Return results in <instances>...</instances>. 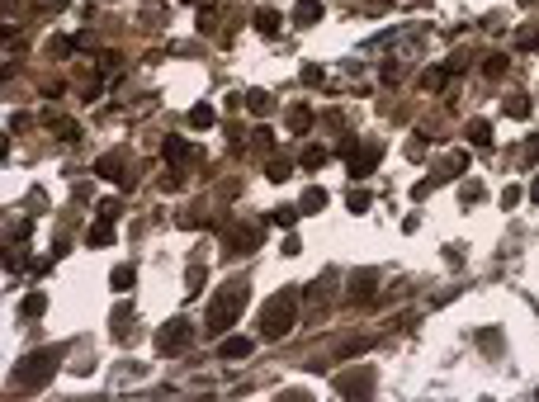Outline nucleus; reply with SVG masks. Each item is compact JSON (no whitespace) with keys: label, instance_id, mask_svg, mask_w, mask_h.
I'll return each instance as SVG.
<instances>
[{"label":"nucleus","instance_id":"nucleus-9","mask_svg":"<svg viewBox=\"0 0 539 402\" xmlns=\"http://www.w3.org/2000/svg\"><path fill=\"white\" fill-rule=\"evenodd\" d=\"M251 350H255L251 336H222V341H218V355H222V360H246Z\"/></svg>","mask_w":539,"mask_h":402},{"label":"nucleus","instance_id":"nucleus-12","mask_svg":"<svg viewBox=\"0 0 539 402\" xmlns=\"http://www.w3.org/2000/svg\"><path fill=\"white\" fill-rule=\"evenodd\" d=\"M109 284H114V294H128V289L138 284V270H133V265H119V270L109 275Z\"/></svg>","mask_w":539,"mask_h":402},{"label":"nucleus","instance_id":"nucleus-29","mask_svg":"<svg viewBox=\"0 0 539 402\" xmlns=\"http://www.w3.org/2000/svg\"><path fill=\"white\" fill-rule=\"evenodd\" d=\"M52 128L62 133V142H76V138H80V128H76V124H66V119H62V124H52Z\"/></svg>","mask_w":539,"mask_h":402},{"label":"nucleus","instance_id":"nucleus-7","mask_svg":"<svg viewBox=\"0 0 539 402\" xmlns=\"http://www.w3.org/2000/svg\"><path fill=\"white\" fill-rule=\"evenodd\" d=\"M374 284H379L374 270H355V275H350V303H369V298H374Z\"/></svg>","mask_w":539,"mask_h":402},{"label":"nucleus","instance_id":"nucleus-3","mask_svg":"<svg viewBox=\"0 0 539 402\" xmlns=\"http://www.w3.org/2000/svg\"><path fill=\"white\" fill-rule=\"evenodd\" d=\"M62 345H43V350H33V355L19 360V370H15V388H24V393H33V388H43L57 374V365H62Z\"/></svg>","mask_w":539,"mask_h":402},{"label":"nucleus","instance_id":"nucleus-23","mask_svg":"<svg viewBox=\"0 0 539 402\" xmlns=\"http://www.w3.org/2000/svg\"><path fill=\"white\" fill-rule=\"evenodd\" d=\"M43 308H48V298H43V294H29V298H24V308H19V312H24V317H38V312H43Z\"/></svg>","mask_w":539,"mask_h":402},{"label":"nucleus","instance_id":"nucleus-36","mask_svg":"<svg viewBox=\"0 0 539 402\" xmlns=\"http://www.w3.org/2000/svg\"><path fill=\"white\" fill-rule=\"evenodd\" d=\"M530 199H535V203H539V175H535V185H530Z\"/></svg>","mask_w":539,"mask_h":402},{"label":"nucleus","instance_id":"nucleus-22","mask_svg":"<svg viewBox=\"0 0 539 402\" xmlns=\"http://www.w3.org/2000/svg\"><path fill=\"white\" fill-rule=\"evenodd\" d=\"M255 29H260V33H274V29H279V15H274V10H260V15H255Z\"/></svg>","mask_w":539,"mask_h":402},{"label":"nucleus","instance_id":"nucleus-4","mask_svg":"<svg viewBox=\"0 0 539 402\" xmlns=\"http://www.w3.org/2000/svg\"><path fill=\"white\" fill-rule=\"evenodd\" d=\"M194 345V326L185 317H171V322L157 331V350L161 355H180V350H190Z\"/></svg>","mask_w":539,"mask_h":402},{"label":"nucleus","instance_id":"nucleus-30","mask_svg":"<svg viewBox=\"0 0 539 402\" xmlns=\"http://www.w3.org/2000/svg\"><path fill=\"white\" fill-rule=\"evenodd\" d=\"M421 85H426V90H440V85H444V71H426V76H421Z\"/></svg>","mask_w":539,"mask_h":402},{"label":"nucleus","instance_id":"nucleus-17","mask_svg":"<svg viewBox=\"0 0 539 402\" xmlns=\"http://www.w3.org/2000/svg\"><path fill=\"white\" fill-rule=\"evenodd\" d=\"M213 124H218V114H213L208 105H194L190 109V128H213Z\"/></svg>","mask_w":539,"mask_h":402},{"label":"nucleus","instance_id":"nucleus-10","mask_svg":"<svg viewBox=\"0 0 539 402\" xmlns=\"http://www.w3.org/2000/svg\"><path fill=\"white\" fill-rule=\"evenodd\" d=\"M322 15H327L322 0H298V5H293V24H298V29H313Z\"/></svg>","mask_w":539,"mask_h":402},{"label":"nucleus","instance_id":"nucleus-35","mask_svg":"<svg viewBox=\"0 0 539 402\" xmlns=\"http://www.w3.org/2000/svg\"><path fill=\"white\" fill-rule=\"evenodd\" d=\"M525 161H530V166L539 161V138H530V142H525Z\"/></svg>","mask_w":539,"mask_h":402},{"label":"nucleus","instance_id":"nucleus-26","mask_svg":"<svg viewBox=\"0 0 539 402\" xmlns=\"http://www.w3.org/2000/svg\"><path fill=\"white\" fill-rule=\"evenodd\" d=\"M322 161H327V152H322V147H303V166H308V170H317Z\"/></svg>","mask_w":539,"mask_h":402},{"label":"nucleus","instance_id":"nucleus-28","mask_svg":"<svg viewBox=\"0 0 539 402\" xmlns=\"http://www.w3.org/2000/svg\"><path fill=\"white\" fill-rule=\"evenodd\" d=\"M350 213H365V208H369V194H365V189H350Z\"/></svg>","mask_w":539,"mask_h":402},{"label":"nucleus","instance_id":"nucleus-2","mask_svg":"<svg viewBox=\"0 0 539 402\" xmlns=\"http://www.w3.org/2000/svg\"><path fill=\"white\" fill-rule=\"evenodd\" d=\"M293 326H298V289H284V294H274L265 308H260V336L284 341Z\"/></svg>","mask_w":539,"mask_h":402},{"label":"nucleus","instance_id":"nucleus-20","mask_svg":"<svg viewBox=\"0 0 539 402\" xmlns=\"http://www.w3.org/2000/svg\"><path fill=\"white\" fill-rule=\"evenodd\" d=\"M502 109H507L511 119H525V114H530V100H525V95H511V100H507Z\"/></svg>","mask_w":539,"mask_h":402},{"label":"nucleus","instance_id":"nucleus-19","mask_svg":"<svg viewBox=\"0 0 539 402\" xmlns=\"http://www.w3.org/2000/svg\"><path fill=\"white\" fill-rule=\"evenodd\" d=\"M468 142H473V147H487V142H492V128L483 124V119H478V124H468Z\"/></svg>","mask_w":539,"mask_h":402},{"label":"nucleus","instance_id":"nucleus-31","mask_svg":"<svg viewBox=\"0 0 539 402\" xmlns=\"http://www.w3.org/2000/svg\"><path fill=\"white\" fill-rule=\"evenodd\" d=\"M369 350V341H346V345H341V355H365Z\"/></svg>","mask_w":539,"mask_h":402},{"label":"nucleus","instance_id":"nucleus-14","mask_svg":"<svg viewBox=\"0 0 539 402\" xmlns=\"http://www.w3.org/2000/svg\"><path fill=\"white\" fill-rule=\"evenodd\" d=\"M161 152H166V161H190L194 147H190L185 138H166V147H161Z\"/></svg>","mask_w":539,"mask_h":402},{"label":"nucleus","instance_id":"nucleus-27","mask_svg":"<svg viewBox=\"0 0 539 402\" xmlns=\"http://www.w3.org/2000/svg\"><path fill=\"white\" fill-rule=\"evenodd\" d=\"M298 218H303V208H274V223H279V227H293Z\"/></svg>","mask_w":539,"mask_h":402},{"label":"nucleus","instance_id":"nucleus-33","mask_svg":"<svg viewBox=\"0 0 539 402\" xmlns=\"http://www.w3.org/2000/svg\"><path fill=\"white\" fill-rule=\"evenodd\" d=\"M478 199H483V185H478V180H473V185H464V203H478Z\"/></svg>","mask_w":539,"mask_h":402},{"label":"nucleus","instance_id":"nucleus-1","mask_svg":"<svg viewBox=\"0 0 539 402\" xmlns=\"http://www.w3.org/2000/svg\"><path fill=\"white\" fill-rule=\"evenodd\" d=\"M246 303H251V279H227L218 294L208 298V312H204V326L208 336H227V326L237 322L241 312H246Z\"/></svg>","mask_w":539,"mask_h":402},{"label":"nucleus","instance_id":"nucleus-11","mask_svg":"<svg viewBox=\"0 0 539 402\" xmlns=\"http://www.w3.org/2000/svg\"><path fill=\"white\" fill-rule=\"evenodd\" d=\"M119 170H123V156L114 152V156H99L95 161V175H104V180H119V185H123V175H119Z\"/></svg>","mask_w":539,"mask_h":402},{"label":"nucleus","instance_id":"nucleus-6","mask_svg":"<svg viewBox=\"0 0 539 402\" xmlns=\"http://www.w3.org/2000/svg\"><path fill=\"white\" fill-rule=\"evenodd\" d=\"M255 242H260V227H246V223H237V227L227 232V242H222V251H227V256H241V251H251Z\"/></svg>","mask_w":539,"mask_h":402},{"label":"nucleus","instance_id":"nucleus-24","mask_svg":"<svg viewBox=\"0 0 539 402\" xmlns=\"http://www.w3.org/2000/svg\"><path fill=\"white\" fill-rule=\"evenodd\" d=\"M289 175H293V161H270V180H289Z\"/></svg>","mask_w":539,"mask_h":402},{"label":"nucleus","instance_id":"nucleus-32","mask_svg":"<svg viewBox=\"0 0 539 402\" xmlns=\"http://www.w3.org/2000/svg\"><path fill=\"white\" fill-rule=\"evenodd\" d=\"M502 203H507V208H516V203H521V189L507 185V189H502Z\"/></svg>","mask_w":539,"mask_h":402},{"label":"nucleus","instance_id":"nucleus-25","mask_svg":"<svg viewBox=\"0 0 539 402\" xmlns=\"http://www.w3.org/2000/svg\"><path fill=\"white\" fill-rule=\"evenodd\" d=\"M185 284H190L185 294H199V289H204V265H190V275H185Z\"/></svg>","mask_w":539,"mask_h":402},{"label":"nucleus","instance_id":"nucleus-13","mask_svg":"<svg viewBox=\"0 0 539 402\" xmlns=\"http://www.w3.org/2000/svg\"><path fill=\"white\" fill-rule=\"evenodd\" d=\"M85 242H90V247H109V242H114V223H109V218H99L95 227L85 232Z\"/></svg>","mask_w":539,"mask_h":402},{"label":"nucleus","instance_id":"nucleus-15","mask_svg":"<svg viewBox=\"0 0 539 402\" xmlns=\"http://www.w3.org/2000/svg\"><path fill=\"white\" fill-rule=\"evenodd\" d=\"M298 208H303V213H322V208H327V189H317V185L303 189V203H298Z\"/></svg>","mask_w":539,"mask_h":402},{"label":"nucleus","instance_id":"nucleus-37","mask_svg":"<svg viewBox=\"0 0 539 402\" xmlns=\"http://www.w3.org/2000/svg\"><path fill=\"white\" fill-rule=\"evenodd\" d=\"M48 5H57V10H62V5H66V0H48Z\"/></svg>","mask_w":539,"mask_h":402},{"label":"nucleus","instance_id":"nucleus-34","mask_svg":"<svg viewBox=\"0 0 539 402\" xmlns=\"http://www.w3.org/2000/svg\"><path fill=\"white\" fill-rule=\"evenodd\" d=\"M322 81V66H303V85H317Z\"/></svg>","mask_w":539,"mask_h":402},{"label":"nucleus","instance_id":"nucleus-5","mask_svg":"<svg viewBox=\"0 0 539 402\" xmlns=\"http://www.w3.org/2000/svg\"><path fill=\"white\" fill-rule=\"evenodd\" d=\"M336 393H341V398H369V393H374V374L369 370L341 374V379H336Z\"/></svg>","mask_w":539,"mask_h":402},{"label":"nucleus","instance_id":"nucleus-21","mask_svg":"<svg viewBox=\"0 0 539 402\" xmlns=\"http://www.w3.org/2000/svg\"><path fill=\"white\" fill-rule=\"evenodd\" d=\"M241 105H251L255 114H270V95L265 90H251V95H241Z\"/></svg>","mask_w":539,"mask_h":402},{"label":"nucleus","instance_id":"nucleus-18","mask_svg":"<svg viewBox=\"0 0 539 402\" xmlns=\"http://www.w3.org/2000/svg\"><path fill=\"white\" fill-rule=\"evenodd\" d=\"M109 322H114V336L123 341V336H128V322H133V308H114Z\"/></svg>","mask_w":539,"mask_h":402},{"label":"nucleus","instance_id":"nucleus-16","mask_svg":"<svg viewBox=\"0 0 539 402\" xmlns=\"http://www.w3.org/2000/svg\"><path fill=\"white\" fill-rule=\"evenodd\" d=\"M308 124H313V109H308V105L289 109V133H308Z\"/></svg>","mask_w":539,"mask_h":402},{"label":"nucleus","instance_id":"nucleus-8","mask_svg":"<svg viewBox=\"0 0 539 402\" xmlns=\"http://www.w3.org/2000/svg\"><path fill=\"white\" fill-rule=\"evenodd\" d=\"M379 156H383L379 142H369L365 152H350V175H369V170L379 166Z\"/></svg>","mask_w":539,"mask_h":402}]
</instances>
